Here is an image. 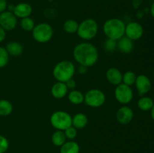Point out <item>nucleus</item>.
<instances>
[{
	"instance_id": "nucleus-1",
	"label": "nucleus",
	"mask_w": 154,
	"mask_h": 153,
	"mask_svg": "<svg viewBox=\"0 0 154 153\" xmlns=\"http://www.w3.org/2000/svg\"><path fill=\"white\" fill-rule=\"evenodd\" d=\"M73 56L78 64L89 68L93 66L97 62L99 59V52L93 44L82 42L74 48Z\"/></svg>"
},
{
	"instance_id": "nucleus-2",
	"label": "nucleus",
	"mask_w": 154,
	"mask_h": 153,
	"mask_svg": "<svg viewBox=\"0 0 154 153\" xmlns=\"http://www.w3.org/2000/svg\"><path fill=\"white\" fill-rule=\"evenodd\" d=\"M126 24L119 18H111L105 21L103 32L108 38L118 40L125 35Z\"/></svg>"
},
{
	"instance_id": "nucleus-3",
	"label": "nucleus",
	"mask_w": 154,
	"mask_h": 153,
	"mask_svg": "<svg viewBox=\"0 0 154 153\" xmlns=\"http://www.w3.org/2000/svg\"><path fill=\"white\" fill-rule=\"evenodd\" d=\"M75 73V66L71 61L65 60L57 63L53 70V75L58 82H66L73 78Z\"/></svg>"
},
{
	"instance_id": "nucleus-4",
	"label": "nucleus",
	"mask_w": 154,
	"mask_h": 153,
	"mask_svg": "<svg viewBox=\"0 0 154 153\" xmlns=\"http://www.w3.org/2000/svg\"><path fill=\"white\" fill-rule=\"evenodd\" d=\"M98 23L94 19L88 18L83 20L78 26V36L81 39L85 40H90L94 38L98 33Z\"/></svg>"
},
{
	"instance_id": "nucleus-5",
	"label": "nucleus",
	"mask_w": 154,
	"mask_h": 153,
	"mask_svg": "<svg viewBox=\"0 0 154 153\" xmlns=\"http://www.w3.org/2000/svg\"><path fill=\"white\" fill-rule=\"evenodd\" d=\"M32 34L35 41L45 44L51 40L54 35V29L48 22H41L35 26Z\"/></svg>"
},
{
	"instance_id": "nucleus-6",
	"label": "nucleus",
	"mask_w": 154,
	"mask_h": 153,
	"mask_svg": "<svg viewBox=\"0 0 154 153\" xmlns=\"http://www.w3.org/2000/svg\"><path fill=\"white\" fill-rule=\"evenodd\" d=\"M50 122L53 127L57 130H65L72 125V117L66 111H56L51 115Z\"/></svg>"
},
{
	"instance_id": "nucleus-7",
	"label": "nucleus",
	"mask_w": 154,
	"mask_h": 153,
	"mask_svg": "<svg viewBox=\"0 0 154 153\" xmlns=\"http://www.w3.org/2000/svg\"><path fill=\"white\" fill-rule=\"evenodd\" d=\"M106 96L105 93L98 88H92L84 94V102L90 107L98 108L105 104Z\"/></svg>"
},
{
	"instance_id": "nucleus-8",
	"label": "nucleus",
	"mask_w": 154,
	"mask_h": 153,
	"mask_svg": "<svg viewBox=\"0 0 154 153\" xmlns=\"http://www.w3.org/2000/svg\"><path fill=\"white\" fill-rule=\"evenodd\" d=\"M115 98L122 104H127L132 101L133 98V91L130 86L123 83L117 86L114 91Z\"/></svg>"
},
{
	"instance_id": "nucleus-9",
	"label": "nucleus",
	"mask_w": 154,
	"mask_h": 153,
	"mask_svg": "<svg viewBox=\"0 0 154 153\" xmlns=\"http://www.w3.org/2000/svg\"><path fill=\"white\" fill-rule=\"evenodd\" d=\"M17 18L14 14L9 10L0 13V26L5 31H11L16 28Z\"/></svg>"
},
{
	"instance_id": "nucleus-10",
	"label": "nucleus",
	"mask_w": 154,
	"mask_h": 153,
	"mask_svg": "<svg viewBox=\"0 0 154 153\" xmlns=\"http://www.w3.org/2000/svg\"><path fill=\"white\" fill-rule=\"evenodd\" d=\"M144 34V28L140 23L137 22H130L126 25L125 35L132 40H137L141 38Z\"/></svg>"
},
{
	"instance_id": "nucleus-11",
	"label": "nucleus",
	"mask_w": 154,
	"mask_h": 153,
	"mask_svg": "<svg viewBox=\"0 0 154 153\" xmlns=\"http://www.w3.org/2000/svg\"><path fill=\"white\" fill-rule=\"evenodd\" d=\"M135 85L138 90V94L141 96L148 93L152 87V83L150 78L147 75L144 74H140L137 76Z\"/></svg>"
},
{
	"instance_id": "nucleus-12",
	"label": "nucleus",
	"mask_w": 154,
	"mask_h": 153,
	"mask_svg": "<svg viewBox=\"0 0 154 153\" xmlns=\"http://www.w3.org/2000/svg\"><path fill=\"white\" fill-rule=\"evenodd\" d=\"M134 117L133 110L129 106H123L119 108L116 113L117 121L121 124H127L132 120Z\"/></svg>"
},
{
	"instance_id": "nucleus-13",
	"label": "nucleus",
	"mask_w": 154,
	"mask_h": 153,
	"mask_svg": "<svg viewBox=\"0 0 154 153\" xmlns=\"http://www.w3.org/2000/svg\"><path fill=\"white\" fill-rule=\"evenodd\" d=\"M13 13L14 14L17 18H23L28 17L32 13V7L31 4L26 2H21L16 4L14 8Z\"/></svg>"
},
{
	"instance_id": "nucleus-14",
	"label": "nucleus",
	"mask_w": 154,
	"mask_h": 153,
	"mask_svg": "<svg viewBox=\"0 0 154 153\" xmlns=\"http://www.w3.org/2000/svg\"><path fill=\"white\" fill-rule=\"evenodd\" d=\"M106 78L107 80L111 84L118 86L119 84L122 83L123 74L117 68H110L106 71Z\"/></svg>"
},
{
	"instance_id": "nucleus-15",
	"label": "nucleus",
	"mask_w": 154,
	"mask_h": 153,
	"mask_svg": "<svg viewBox=\"0 0 154 153\" xmlns=\"http://www.w3.org/2000/svg\"><path fill=\"white\" fill-rule=\"evenodd\" d=\"M68 90L69 89L65 82L57 81L51 88V94L55 98L61 99L68 94Z\"/></svg>"
},
{
	"instance_id": "nucleus-16",
	"label": "nucleus",
	"mask_w": 154,
	"mask_h": 153,
	"mask_svg": "<svg viewBox=\"0 0 154 153\" xmlns=\"http://www.w3.org/2000/svg\"><path fill=\"white\" fill-rule=\"evenodd\" d=\"M117 48L123 53H129L134 49V42L126 36H123L117 42Z\"/></svg>"
},
{
	"instance_id": "nucleus-17",
	"label": "nucleus",
	"mask_w": 154,
	"mask_h": 153,
	"mask_svg": "<svg viewBox=\"0 0 154 153\" xmlns=\"http://www.w3.org/2000/svg\"><path fill=\"white\" fill-rule=\"evenodd\" d=\"M6 50L8 52L9 56H18L21 55L23 52V46L20 43L17 41L9 42L5 47Z\"/></svg>"
},
{
	"instance_id": "nucleus-18",
	"label": "nucleus",
	"mask_w": 154,
	"mask_h": 153,
	"mask_svg": "<svg viewBox=\"0 0 154 153\" xmlns=\"http://www.w3.org/2000/svg\"><path fill=\"white\" fill-rule=\"evenodd\" d=\"M88 124V118L82 112L77 113L72 117V126L77 129H81L85 128Z\"/></svg>"
},
{
	"instance_id": "nucleus-19",
	"label": "nucleus",
	"mask_w": 154,
	"mask_h": 153,
	"mask_svg": "<svg viewBox=\"0 0 154 153\" xmlns=\"http://www.w3.org/2000/svg\"><path fill=\"white\" fill-rule=\"evenodd\" d=\"M80 146L75 141H68L60 146V153H79Z\"/></svg>"
},
{
	"instance_id": "nucleus-20",
	"label": "nucleus",
	"mask_w": 154,
	"mask_h": 153,
	"mask_svg": "<svg viewBox=\"0 0 154 153\" xmlns=\"http://www.w3.org/2000/svg\"><path fill=\"white\" fill-rule=\"evenodd\" d=\"M68 99L72 104L78 105L84 102V94L78 90H71L68 94Z\"/></svg>"
},
{
	"instance_id": "nucleus-21",
	"label": "nucleus",
	"mask_w": 154,
	"mask_h": 153,
	"mask_svg": "<svg viewBox=\"0 0 154 153\" xmlns=\"http://www.w3.org/2000/svg\"><path fill=\"white\" fill-rule=\"evenodd\" d=\"M66 136L64 133V130H57L51 136V141L53 144L56 146H62L66 142Z\"/></svg>"
},
{
	"instance_id": "nucleus-22",
	"label": "nucleus",
	"mask_w": 154,
	"mask_h": 153,
	"mask_svg": "<svg viewBox=\"0 0 154 153\" xmlns=\"http://www.w3.org/2000/svg\"><path fill=\"white\" fill-rule=\"evenodd\" d=\"M154 104L153 99L147 96H143L138 100V106L141 110L149 111L152 109Z\"/></svg>"
},
{
	"instance_id": "nucleus-23",
	"label": "nucleus",
	"mask_w": 154,
	"mask_h": 153,
	"mask_svg": "<svg viewBox=\"0 0 154 153\" xmlns=\"http://www.w3.org/2000/svg\"><path fill=\"white\" fill-rule=\"evenodd\" d=\"M13 111V105L9 100L6 99L0 100V116H8Z\"/></svg>"
},
{
	"instance_id": "nucleus-24",
	"label": "nucleus",
	"mask_w": 154,
	"mask_h": 153,
	"mask_svg": "<svg viewBox=\"0 0 154 153\" xmlns=\"http://www.w3.org/2000/svg\"><path fill=\"white\" fill-rule=\"evenodd\" d=\"M78 26H79V24L75 20H68L63 24V29L66 32L69 33V34H74L78 31Z\"/></svg>"
},
{
	"instance_id": "nucleus-25",
	"label": "nucleus",
	"mask_w": 154,
	"mask_h": 153,
	"mask_svg": "<svg viewBox=\"0 0 154 153\" xmlns=\"http://www.w3.org/2000/svg\"><path fill=\"white\" fill-rule=\"evenodd\" d=\"M136 77L137 75L135 74V72L132 71V70H128L124 74H123V81H122V82L125 85L131 86L133 84H135Z\"/></svg>"
},
{
	"instance_id": "nucleus-26",
	"label": "nucleus",
	"mask_w": 154,
	"mask_h": 153,
	"mask_svg": "<svg viewBox=\"0 0 154 153\" xmlns=\"http://www.w3.org/2000/svg\"><path fill=\"white\" fill-rule=\"evenodd\" d=\"M35 21L30 16L21 19L20 26L23 30L26 32H32L35 27Z\"/></svg>"
},
{
	"instance_id": "nucleus-27",
	"label": "nucleus",
	"mask_w": 154,
	"mask_h": 153,
	"mask_svg": "<svg viewBox=\"0 0 154 153\" xmlns=\"http://www.w3.org/2000/svg\"><path fill=\"white\" fill-rule=\"evenodd\" d=\"M9 62V54L6 49L0 46V68L5 67Z\"/></svg>"
},
{
	"instance_id": "nucleus-28",
	"label": "nucleus",
	"mask_w": 154,
	"mask_h": 153,
	"mask_svg": "<svg viewBox=\"0 0 154 153\" xmlns=\"http://www.w3.org/2000/svg\"><path fill=\"white\" fill-rule=\"evenodd\" d=\"M117 48V40L108 38L104 42V49L108 52H113Z\"/></svg>"
},
{
	"instance_id": "nucleus-29",
	"label": "nucleus",
	"mask_w": 154,
	"mask_h": 153,
	"mask_svg": "<svg viewBox=\"0 0 154 153\" xmlns=\"http://www.w3.org/2000/svg\"><path fill=\"white\" fill-rule=\"evenodd\" d=\"M78 129L75 128L74 126H70L68 128H66L64 130V133L66 134V136L67 139L69 140H74L77 136L78 134Z\"/></svg>"
},
{
	"instance_id": "nucleus-30",
	"label": "nucleus",
	"mask_w": 154,
	"mask_h": 153,
	"mask_svg": "<svg viewBox=\"0 0 154 153\" xmlns=\"http://www.w3.org/2000/svg\"><path fill=\"white\" fill-rule=\"evenodd\" d=\"M9 147V142L5 136L0 134V153H5Z\"/></svg>"
},
{
	"instance_id": "nucleus-31",
	"label": "nucleus",
	"mask_w": 154,
	"mask_h": 153,
	"mask_svg": "<svg viewBox=\"0 0 154 153\" xmlns=\"http://www.w3.org/2000/svg\"><path fill=\"white\" fill-rule=\"evenodd\" d=\"M65 83H66L68 89L74 90V89H75V88H76V86H77L76 81H75L73 78H72V79H70V80H69L68 81H66Z\"/></svg>"
},
{
	"instance_id": "nucleus-32",
	"label": "nucleus",
	"mask_w": 154,
	"mask_h": 153,
	"mask_svg": "<svg viewBox=\"0 0 154 153\" xmlns=\"http://www.w3.org/2000/svg\"><path fill=\"white\" fill-rule=\"evenodd\" d=\"M8 8L7 0H0V13L5 11Z\"/></svg>"
},
{
	"instance_id": "nucleus-33",
	"label": "nucleus",
	"mask_w": 154,
	"mask_h": 153,
	"mask_svg": "<svg viewBox=\"0 0 154 153\" xmlns=\"http://www.w3.org/2000/svg\"><path fill=\"white\" fill-rule=\"evenodd\" d=\"M6 37V31L2 28V26H0V43L2 42L3 40L5 39Z\"/></svg>"
},
{
	"instance_id": "nucleus-34",
	"label": "nucleus",
	"mask_w": 154,
	"mask_h": 153,
	"mask_svg": "<svg viewBox=\"0 0 154 153\" xmlns=\"http://www.w3.org/2000/svg\"><path fill=\"white\" fill-rule=\"evenodd\" d=\"M143 1L144 0H133L132 1V6H133L134 8L138 9L141 6V4H142Z\"/></svg>"
},
{
	"instance_id": "nucleus-35",
	"label": "nucleus",
	"mask_w": 154,
	"mask_h": 153,
	"mask_svg": "<svg viewBox=\"0 0 154 153\" xmlns=\"http://www.w3.org/2000/svg\"><path fill=\"white\" fill-rule=\"evenodd\" d=\"M87 68H88V67H87V66L80 64V66L78 67V72H79L80 74H84L87 73Z\"/></svg>"
},
{
	"instance_id": "nucleus-36",
	"label": "nucleus",
	"mask_w": 154,
	"mask_h": 153,
	"mask_svg": "<svg viewBox=\"0 0 154 153\" xmlns=\"http://www.w3.org/2000/svg\"><path fill=\"white\" fill-rule=\"evenodd\" d=\"M150 14H151L152 16H153V17L154 18V2L153 3H152L151 6H150Z\"/></svg>"
},
{
	"instance_id": "nucleus-37",
	"label": "nucleus",
	"mask_w": 154,
	"mask_h": 153,
	"mask_svg": "<svg viewBox=\"0 0 154 153\" xmlns=\"http://www.w3.org/2000/svg\"><path fill=\"white\" fill-rule=\"evenodd\" d=\"M143 16H144V11H142V10H138V13H137V16L138 18H141L143 17Z\"/></svg>"
},
{
	"instance_id": "nucleus-38",
	"label": "nucleus",
	"mask_w": 154,
	"mask_h": 153,
	"mask_svg": "<svg viewBox=\"0 0 154 153\" xmlns=\"http://www.w3.org/2000/svg\"><path fill=\"white\" fill-rule=\"evenodd\" d=\"M150 114H151V117H152V118H153V120L154 121V104H153V107H152V109L150 110Z\"/></svg>"
},
{
	"instance_id": "nucleus-39",
	"label": "nucleus",
	"mask_w": 154,
	"mask_h": 153,
	"mask_svg": "<svg viewBox=\"0 0 154 153\" xmlns=\"http://www.w3.org/2000/svg\"><path fill=\"white\" fill-rule=\"evenodd\" d=\"M153 74H154V72H153Z\"/></svg>"
}]
</instances>
